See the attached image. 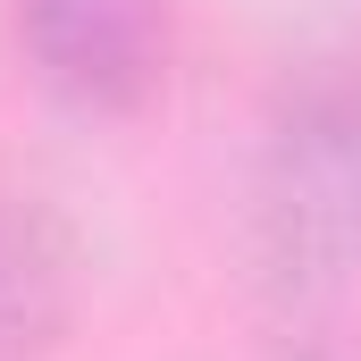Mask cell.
Wrapping results in <instances>:
<instances>
[{
	"label": "cell",
	"mask_w": 361,
	"mask_h": 361,
	"mask_svg": "<svg viewBox=\"0 0 361 361\" xmlns=\"http://www.w3.org/2000/svg\"><path fill=\"white\" fill-rule=\"evenodd\" d=\"M252 244L286 286H361V68L319 59L269 101L252 177Z\"/></svg>",
	"instance_id": "6da1fadb"
},
{
	"label": "cell",
	"mask_w": 361,
	"mask_h": 361,
	"mask_svg": "<svg viewBox=\"0 0 361 361\" xmlns=\"http://www.w3.org/2000/svg\"><path fill=\"white\" fill-rule=\"evenodd\" d=\"M8 42L51 109L118 126L177 68V0H8Z\"/></svg>",
	"instance_id": "7a4b0ae2"
},
{
	"label": "cell",
	"mask_w": 361,
	"mask_h": 361,
	"mask_svg": "<svg viewBox=\"0 0 361 361\" xmlns=\"http://www.w3.org/2000/svg\"><path fill=\"white\" fill-rule=\"evenodd\" d=\"M85 227L34 193V185H8L0 193V361H42L85 311Z\"/></svg>",
	"instance_id": "3957f363"
}]
</instances>
